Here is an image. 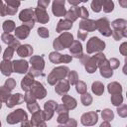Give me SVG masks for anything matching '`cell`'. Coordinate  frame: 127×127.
<instances>
[{"instance_id":"cell-23","label":"cell","mask_w":127,"mask_h":127,"mask_svg":"<svg viewBox=\"0 0 127 127\" xmlns=\"http://www.w3.org/2000/svg\"><path fill=\"white\" fill-rule=\"evenodd\" d=\"M33 81H34V75H33L31 72L27 73L26 76H25V77L22 79V81H21V87H22V89L25 90L26 92L29 91V89H30V87H31V85H32V83H33Z\"/></svg>"},{"instance_id":"cell-35","label":"cell","mask_w":127,"mask_h":127,"mask_svg":"<svg viewBox=\"0 0 127 127\" xmlns=\"http://www.w3.org/2000/svg\"><path fill=\"white\" fill-rule=\"evenodd\" d=\"M67 76H68V82L70 84H75L78 81V75H77V73H76L75 70L68 71Z\"/></svg>"},{"instance_id":"cell-41","label":"cell","mask_w":127,"mask_h":127,"mask_svg":"<svg viewBox=\"0 0 127 127\" xmlns=\"http://www.w3.org/2000/svg\"><path fill=\"white\" fill-rule=\"evenodd\" d=\"M113 112L110 109H105L102 111V118L105 120H111L113 119Z\"/></svg>"},{"instance_id":"cell-32","label":"cell","mask_w":127,"mask_h":127,"mask_svg":"<svg viewBox=\"0 0 127 127\" xmlns=\"http://www.w3.org/2000/svg\"><path fill=\"white\" fill-rule=\"evenodd\" d=\"M2 28H3L5 33H10V32L15 30V23L12 20H7V21H5L3 23Z\"/></svg>"},{"instance_id":"cell-56","label":"cell","mask_w":127,"mask_h":127,"mask_svg":"<svg viewBox=\"0 0 127 127\" xmlns=\"http://www.w3.org/2000/svg\"><path fill=\"white\" fill-rule=\"evenodd\" d=\"M0 52H1V46H0Z\"/></svg>"},{"instance_id":"cell-44","label":"cell","mask_w":127,"mask_h":127,"mask_svg":"<svg viewBox=\"0 0 127 127\" xmlns=\"http://www.w3.org/2000/svg\"><path fill=\"white\" fill-rule=\"evenodd\" d=\"M4 86H6V87H7L8 89H10V90L14 89V87L16 86V81H15V79H14V78H9V79H7L6 82H5V84H4Z\"/></svg>"},{"instance_id":"cell-24","label":"cell","mask_w":127,"mask_h":127,"mask_svg":"<svg viewBox=\"0 0 127 127\" xmlns=\"http://www.w3.org/2000/svg\"><path fill=\"white\" fill-rule=\"evenodd\" d=\"M84 66L88 73H93L97 68V62L94 59V57H91V58L89 57L87 61L84 63Z\"/></svg>"},{"instance_id":"cell-20","label":"cell","mask_w":127,"mask_h":127,"mask_svg":"<svg viewBox=\"0 0 127 127\" xmlns=\"http://www.w3.org/2000/svg\"><path fill=\"white\" fill-rule=\"evenodd\" d=\"M79 29H82L86 32H91L94 31L96 29L95 26V21L93 20H89V19H83L80 23H79Z\"/></svg>"},{"instance_id":"cell-25","label":"cell","mask_w":127,"mask_h":127,"mask_svg":"<svg viewBox=\"0 0 127 127\" xmlns=\"http://www.w3.org/2000/svg\"><path fill=\"white\" fill-rule=\"evenodd\" d=\"M64 17L66 20H68L70 22H74L79 17V7H72L71 9L66 11Z\"/></svg>"},{"instance_id":"cell-16","label":"cell","mask_w":127,"mask_h":127,"mask_svg":"<svg viewBox=\"0 0 127 127\" xmlns=\"http://www.w3.org/2000/svg\"><path fill=\"white\" fill-rule=\"evenodd\" d=\"M1 38H2V41L5 44H7L9 46H13L15 49H17L20 46L19 40H16V38L14 36L10 35V33H3L2 36H1Z\"/></svg>"},{"instance_id":"cell-2","label":"cell","mask_w":127,"mask_h":127,"mask_svg":"<svg viewBox=\"0 0 127 127\" xmlns=\"http://www.w3.org/2000/svg\"><path fill=\"white\" fill-rule=\"evenodd\" d=\"M72 42H73L72 35L68 32H65V33L62 34L59 38L55 39L53 46H54L56 51H61V50H64L65 48H69V46L71 45Z\"/></svg>"},{"instance_id":"cell-45","label":"cell","mask_w":127,"mask_h":127,"mask_svg":"<svg viewBox=\"0 0 127 127\" xmlns=\"http://www.w3.org/2000/svg\"><path fill=\"white\" fill-rule=\"evenodd\" d=\"M79 17H81L82 19H87L88 11L86 10L85 7H79Z\"/></svg>"},{"instance_id":"cell-50","label":"cell","mask_w":127,"mask_h":127,"mask_svg":"<svg viewBox=\"0 0 127 127\" xmlns=\"http://www.w3.org/2000/svg\"><path fill=\"white\" fill-rule=\"evenodd\" d=\"M126 105H123L121 108H118V114L120 115V116H122V117H125L126 116Z\"/></svg>"},{"instance_id":"cell-39","label":"cell","mask_w":127,"mask_h":127,"mask_svg":"<svg viewBox=\"0 0 127 127\" xmlns=\"http://www.w3.org/2000/svg\"><path fill=\"white\" fill-rule=\"evenodd\" d=\"M81 102L85 106L90 105V103L92 102V97L90 96V94H88L86 92L85 93H82V95H81Z\"/></svg>"},{"instance_id":"cell-57","label":"cell","mask_w":127,"mask_h":127,"mask_svg":"<svg viewBox=\"0 0 127 127\" xmlns=\"http://www.w3.org/2000/svg\"><path fill=\"white\" fill-rule=\"evenodd\" d=\"M0 125H1V122H0Z\"/></svg>"},{"instance_id":"cell-10","label":"cell","mask_w":127,"mask_h":127,"mask_svg":"<svg viewBox=\"0 0 127 127\" xmlns=\"http://www.w3.org/2000/svg\"><path fill=\"white\" fill-rule=\"evenodd\" d=\"M52 11H53L54 15H56L58 17L64 16L66 13V10L64 9V0H54Z\"/></svg>"},{"instance_id":"cell-13","label":"cell","mask_w":127,"mask_h":127,"mask_svg":"<svg viewBox=\"0 0 127 127\" xmlns=\"http://www.w3.org/2000/svg\"><path fill=\"white\" fill-rule=\"evenodd\" d=\"M69 51H70L71 55L76 59H80L83 56L82 46H81V43H79V41H73L71 43V45L69 46Z\"/></svg>"},{"instance_id":"cell-22","label":"cell","mask_w":127,"mask_h":127,"mask_svg":"<svg viewBox=\"0 0 127 127\" xmlns=\"http://www.w3.org/2000/svg\"><path fill=\"white\" fill-rule=\"evenodd\" d=\"M32 53H33V48L30 45H20L17 48V54L22 58L29 57L32 55Z\"/></svg>"},{"instance_id":"cell-34","label":"cell","mask_w":127,"mask_h":127,"mask_svg":"<svg viewBox=\"0 0 127 127\" xmlns=\"http://www.w3.org/2000/svg\"><path fill=\"white\" fill-rule=\"evenodd\" d=\"M105 0H93L91 3V8L94 12H99L102 9V5Z\"/></svg>"},{"instance_id":"cell-54","label":"cell","mask_w":127,"mask_h":127,"mask_svg":"<svg viewBox=\"0 0 127 127\" xmlns=\"http://www.w3.org/2000/svg\"><path fill=\"white\" fill-rule=\"evenodd\" d=\"M126 2H127V0H119V3H120V5H121L123 8H126V6H127Z\"/></svg>"},{"instance_id":"cell-5","label":"cell","mask_w":127,"mask_h":127,"mask_svg":"<svg viewBox=\"0 0 127 127\" xmlns=\"http://www.w3.org/2000/svg\"><path fill=\"white\" fill-rule=\"evenodd\" d=\"M34 16H35L34 10H33L32 8H29V9L23 10V11L20 13L19 18H20V20H21L25 25H27L30 29H32V28L34 27V24H35Z\"/></svg>"},{"instance_id":"cell-19","label":"cell","mask_w":127,"mask_h":127,"mask_svg":"<svg viewBox=\"0 0 127 127\" xmlns=\"http://www.w3.org/2000/svg\"><path fill=\"white\" fill-rule=\"evenodd\" d=\"M68 89H69V82H68V80H65L64 78V80L63 79L60 80V82L56 85V88H55L56 92L60 95L65 94L68 91Z\"/></svg>"},{"instance_id":"cell-8","label":"cell","mask_w":127,"mask_h":127,"mask_svg":"<svg viewBox=\"0 0 127 127\" xmlns=\"http://www.w3.org/2000/svg\"><path fill=\"white\" fill-rule=\"evenodd\" d=\"M28 119V116H27V113L23 110V109H18V110H15L14 112L10 113L8 116H7V122L10 123V124H14V123H17L19 121H25Z\"/></svg>"},{"instance_id":"cell-17","label":"cell","mask_w":127,"mask_h":127,"mask_svg":"<svg viewBox=\"0 0 127 127\" xmlns=\"http://www.w3.org/2000/svg\"><path fill=\"white\" fill-rule=\"evenodd\" d=\"M30 30H31V29H30L27 25L23 24L22 26L15 28V36H16L19 40H24V39H26V38L28 37V35H29V33H30Z\"/></svg>"},{"instance_id":"cell-7","label":"cell","mask_w":127,"mask_h":127,"mask_svg":"<svg viewBox=\"0 0 127 127\" xmlns=\"http://www.w3.org/2000/svg\"><path fill=\"white\" fill-rule=\"evenodd\" d=\"M95 26H96V29H97L103 36H106V37L111 36L112 31H111V29H110L109 22H108V19H107V18H100L99 20H97V21L95 22Z\"/></svg>"},{"instance_id":"cell-26","label":"cell","mask_w":127,"mask_h":127,"mask_svg":"<svg viewBox=\"0 0 127 127\" xmlns=\"http://www.w3.org/2000/svg\"><path fill=\"white\" fill-rule=\"evenodd\" d=\"M62 100H63L64 104L66 106V108L68 110L69 109H73L76 106V100L73 97H71V96H69L67 94H64V96L62 97Z\"/></svg>"},{"instance_id":"cell-29","label":"cell","mask_w":127,"mask_h":127,"mask_svg":"<svg viewBox=\"0 0 127 127\" xmlns=\"http://www.w3.org/2000/svg\"><path fill=\"white\" fill-rule=\"evenodd\" d=\"M114 30H124L126 29V21L124 19H117L111 23Z\"/></svg>"},{"instance_id":"cell-37","label":"cell","mask_w":127,"mask_h":127,"mask_svg":"<svg viewBox=\"0 0 127 127\" xmlns=\"http://www.w3.org/2000/svg\"><path fill=\"white\" fill-rule=\"evenodd\" d=\"M102 7H103V11H104L105 13H109V12H111V11L113 10V8H114V3H113L111 0H105V2L103 3Z\"/></svg>"},{"instance_id":"cell-30","label":"cell","mask_w":127,"mask_h":127,"mask_svg":"<svg viewBox=\"0 0 127 127\" xmlns=\"http://www.w3.org/2000/svg\"><path fill=\"white\" fill-rule=\"evenodd\" d=\"M108 91L111 94H116V93H121L122 87L119 83L117 82H111L108 84Z\"/></svg>"},{"instance_id":"cell-52","label":"cell","mask_w":127,"mask_h":127,"mask_svg":"<svg viewBox=\"0 0 127 127\" xmlns=\"http://www.w3.org/2000/svg\"><path fill=\"white\" fill-rule=\"evenodd\" d=\"M86 1L87 0H68V3L71 4V5H73V6H76L80 2H86Z\"/></svg>"},{"instance_id":"cell-3","label":"cell","mask_w":127,"mask_h":127,"mask_svg":"<svg viewBox=\"0 0 127 127\" xmlns=\"http://www.w3.org/2000/svg\"><path fill=\"white\" fill-rule=\"evenodd\" d=\"M30 63L32 64V67L30 68V72L34 76H39V75H44L43 69L45 66V62L43 57L40 56H33L30 59Z\"/></svg>"},{"instance_id":"cell-12","label":"cell","mask_w":127,"mask_h":127,"mask_svg":"<svg viewBox=\"0 0 127 127\" xmlns=\"http://www.w3.org/2000/svg\"><path fill=\"white\" fill-rule=\"evenodd\" d=\"M97 119H98L97 113L94 111H91L81 116V123L83 125H93L94 123L97 122Z\"/></svg>"},{"instance_id":"cell-15","label":"cell","mask_w":127,"mask_h":127,"mask_svg":"<svg viewBox=\"0 0 127 127\" xmlns=\"http://www.w3.org/2000/svg\"><path fill=\"white\" fill-rule=\"evenodd\" d=\"M34 13H35V18H36V20L38 22H40L42 24H45V23H47L49 21V15L47 14L45 8L38 7V8L35 9Z\"/></svg>"},{"instance_id":"cell-48","label":"cell","mask_w":127,"mask_h":127,"mask_svg":"<svg viewBox=\"0 0 127 127\" xmlns=\"http://www.w3.org/2000/svg\"><path fill=\"white\" fill-rule=\"evenodd\" d=\"M109 62V64H110V67L113 69V68H117L119 66V61L117 59H111Z\"/></svg>"},{"instance_id":"cell-49","label":"cell","mask_w":127,"mask_h":127,"mask_svg":"<svg viewBox=\"0 0 127 127\" xmlns=\"http://www.w3.org/2000/svg\"><path fill=\"white\" fill-rule=\"evenodd\" d=\"M49 3H50V0H39L38 1L39 7H42V8H45V9L49 5Z\"/></svg>"},{"instance_id":"cell-28","label":"cell","mask_w":127,"mask_h":127,"mask_svg":"<svg viewBox=\"0 0 127 127\" xmlns=\"http://www.w3.org/2000/svg\"><path fill=\"white\" fill-rule=\"evenodd\" d=\"M91 89H92L93 93H95L96 95H101L104 91V86L100 81H95L92 83Z\"/></svg>"},{"instance_id":"cell-55","label":"cell","mask_w":127,"mask_h":127,"mask_svg":"<svg viewBox=\"0 0 127 127\" xmlns=\"http://www.w3.org/2000/svg\"><path fill=\"white\" fill-rule=\"evenodd\" d=\"M1 106H2V104H1V101H0V108H1Z\"/></svg>"},{"instance_id":"cell-36","label":"cell","mask_w":127,"mask_h":127,"mask_svg":"<svg viewBox=\"0 0 127 127\" xmlns=\"http://www.w3.org/2000/svg\"><path fill=\"white\" fill-rule=\"evenodd\" d=\"M75 89H76V91L79 93V94H82V93H85L86 92V84H85V82H83V81H77L76 83H75Z\"/></svg>"},{"instance_id":"cell-18","label":"cell","mask_w":127,"mask_h":127,"mask_svg":"<svg viewBox=\"0 0 127 127\" xmlns=\"http://www.w3.org/2000/svg\"><path fill=\"white\" fill-rule=\"evenodd\" d=\"M23 101H24V96L21 93H16L10 95V97L6 101V104L8 107H13L17 104H21Z\"/></svg>"},{"instance_id":"cell-46","label":"cell","mask_w":127,"mask_h":127,"mask_svg":"<svg viewBox=\"0 0 127 127\" xmlns=\"http://www.w3.org/2000/svg\"><path fill=\"white\" fill-rule=\"evenodd\" d=\"M5 2L8 6L15 7V8H18L20 5V0H5Z\"/></svg>"},{"instance_id":"cell-1","label":"cell","mask_w":127,"mask_h":127,"mask_svg":"<svg viewBox=\"0 0 127 127\" xmlns=\"http://www.w3.org/2000/svg\"><path fill=\"white\" fill-rule=\"evenodd\" d=\"M68 71H69V69H68L67 66H63V65H62V66L55 67V68L51 71V73L49 74V76H48V82H49L51 85L56 84V82H58V81L64 79V78L67 75Z\"/></svg>"},{"instance_id":"cell-51","label":"cell","mask_w":127,"mask_h":127,"mask_svg":"<svg viewBox=\"0 0 127 127\" xmlns=\"http://www.w3.org/2000/svg\"><path fill=\"white\" fill-rule=\"evenodd\" d=\"M0 15L2 17L5 16V5L3 4L2 0H0Z\"/></svg>"},{"instance_id":"cell-31","label":"cell","mask_w":127,"mask_h":127,"mask_svg":"<svg viewBox=\"0 0 127 127\" xmlns=\"http://www.w3.org/2000/svg\"><path fill=\"white\" fill-rule=\"evenodd\" d=\"M10 89H8L6 86H1L0 87V101H7L8 98L10 97Z\"/></svg>"},{"instance_id":"cell-38","label":"cell","mask_w":127,"mask_h":127,"mask_svg":"<svg viewBox=\"0 0 127 127\" xmlns=\"http://www.w3.org/2000/svg\"><path fill=\"white\" fill-rule=\"evenodd\" d=\"M122 100H123V98H122V96H121L120 93L112 94V96H111V102H112L113 105H116V106L117 105H120L122 103Z\"/></svg>"},{"instance_id":"cell-53","label":"cell","mask_w":127,"mask_h":127,"mask_svg":"<svg viewBox=\"0 0 127 127\" xmlns=\"http://www.w3.org/2000/svg\"><path fill=\"white\" fill-rule=\"evenodd\" d=\"M126 46H127V44H126V43H123V44L121 45V48H120V52H121V54L124 55V56L127 54V52H126V48H125Z\"/></svg>"},{"instance_id":"cell-14","label":"cell","mask_w":127,"mask_h":127,"mask_svg":"<svg viewBox=\"0 0 127 127\" xmlns=\"http://www.w3.org/2000/svg\"><path fill=\"white\" fill-rule=\"evenodd\" d=\"M12 65H13V70L19 73H26L28 70V62L23 60L14 61L12 63Z\"/></svg>"},{"instance_id":"cell-9","label":"cell","mask_w":127,"mask_h":127,"mask_svg":"<svg viewBox=\"0 0 127 127\" xmlns=\"http://www.w3.org/2000/svg\"><path fill=\"white\" fill-rule=\"evenodd\" d=\"M49 59L54 64H63V63L66 64V63L71 62L72 57L68 55H61L58 52H52L49 56Z\"/></svg>"},{"instance_id":"cell-33","label":"cell","mask_w":127,"mask_h":127,"mask_svg":"<svg viewBox=\"0 0 127 127\" xmlns=\"http://www.w3.org/2000/svg\"><path fill=\"white\" fill-rule=\"evenodd\" d=\"M15 51H16V49H15L13 46H9V47L5 50V52H4L3 60H8V61H10V60L12 59L13 54H14V52H15Z\"/></svg>"},{"instance_id":"cell-4","label":"cell","mask_w":127,"mask_h":127,"mask_svg":"<svg viewBox=\"0 0 127 127\" xmlns=\"http://www.w3.org/2000/svg\"><path fill=\"white\" fill-rule=\"evenodd\" d=\"M104 47H105V43L103 41H101L97 37H92L87 42L86 51L88 54H92V53L100 52V51L104 50Z\"/></svg>"},{"instance_id":"cell-11","label":"cell","mask_w":127,"mask_h":127,"mask_svg":"<svg viewBox=\"0 0 127 127\" xmlns=\"http://www.w3.org/2000/svg\"><path fill=\"white\" fill-rule=\"evenodd\" d=\"M57 102L54 101V100H49L45 103L44 105V108H45V111L43 112L44 113V117H45V120H50L54 114V112L56 111V108H57Z\"/></svg>"},{"instance_id":"cell-40","label":"cell","mask_w":127,"mask_h":127,"mask_svg":"<svg viewBox=\"0 0 127 127\" xmlns=\"http://www.w3.org/2000/svg\"><path fill=\"white\" fill-rule=\"evenodd\" d=\"M27 107H28V109L31 111V113H34L35 111H37V110H39V109H40L39 104L37 103V101L28 102V103H27Z\"/></svg>"},{"instance_id":"cell-42","label":"cell","mask_w":127,"mask_h":127,"mask_svg":"<svg viewBox=\"0 0 127 127\" xmlns=\"http://www.w3.org/2000/svg\"><path fill=\"white\" fill-rule=\"evenodd\" d=\"M68 119H69V118H68L67 111L59 113V117H58V122H59V123H64V122H65L66 120H68Z\"/></svg>"},{"instance_id":"cell-43","label":"cell","mask_w":127,"mask_h":127,"mask_svg":"<svg viewBox=\"0 0 127 127\" xmlns=\"http://www.w3.org/2000/svg\"><path fill=\"white\" fill-rule=\"evenodd\" d=\"M38 35L42 38H48L49 37V30L45 27H41L38 29Z\"/></svg>"},{"instance_id":"cell-21","label":"cell","mask_w":127,"mask_h":127,"mask_svg":"<svg viewBox=\"0 0 127 127\" xmlns=\"http://www.w3.org/2000/svg\"><path fill=\"white\" fill-rule=\"evenodd\" d=\"M0 69H1V72L4 75L9 76L12 73V71H13L12 63H10V61H8V60H3L0 63Z\"/></svg>"},{"instance_id":"cell-47","label":"cell","mask_w":127,"mask_h":127,"mask_svg":"<svg viewBox=\"0 0 127 127\" xmlns=\"http://www.w3.org/2000/svg\"><path fill=\"white\" fill-rule=\"evenodd\" d=\"M87 33H88V32H86V31H84V30H82V29H79V30H78V33H77L78 39H79V40H85L86 37H87Z\"/></svg>"},{"instance_id":"cell-27","label":"cell","mask_w":127,"mask_h":127,"mask_svg":"<svg viewBox=\"0 0 127 127\" xmlns=\"http://www.w3.org/2000/svg\"><path fill=\"white\" fill-rule=\"evenodd\" d=\"M72 27V22L64 19V20H60L59 23H58V26H57V32L61 33L63 31H66V30H69L70 28Z\"/></svg>"},{"instance_id":"cell-6","label":"cell","mask_w":127,"mask_h":127,"mask_svg":"<svg viewBox=\"0 0 127 127\" xmlns=\"http://www.w3.org/2000/svg\"><path fill=\"white\" fill-rule=\"evenodd\" d=\"M29 92L32 93V95L35 97V98H38V99H42L46 96L47 94V91L45 89V87L43 86L42 83H40L39 81H33L30 89H29Z\"/></svg>"}]
</instances>
